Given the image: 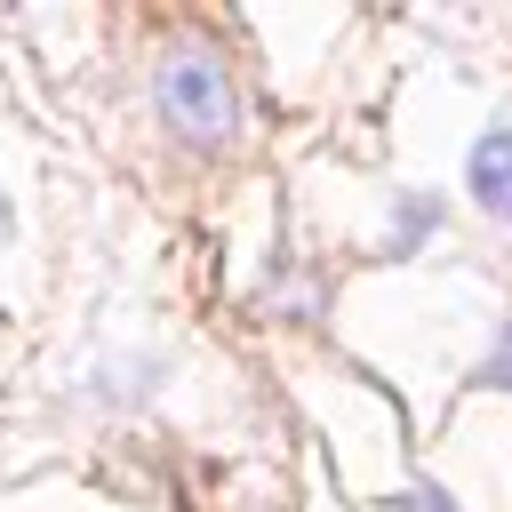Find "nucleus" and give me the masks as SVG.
I'll return each mask as SVG.
<instances>
[{"instance_id":"obj_1","label":"nucleus","mask_w":512,"mask_h":512,"mask_svg":"<svg viewBox=\"0 0 512 512\" xmlns=\"http://www.w3.org/2000/svg\"><path fill=\"white\" fill-rule=\"evenodd\" d=\"M152 112H160V128H168L176 144H192V152L232 144L240 96H232L224 56H216V48H184V40L160 48V64H152Z\"/></svg>"},{"instance_id":"obj_2","label":"nucleus","mask_w":512,"mask_h":512,"mask_svg":"<svg viewBox=\"0 0 512 512\" xmlns=\"http://www.w3.org/2000/svg\"><path fill=\"white\" fill-rule=\"evenodd\" d=\"M464 192L480 200V216L512 224V128H504V120L480 128V144H472V160H464Z\"/></svg>"},{"instance_id":"obj_3","label":"nucleus","mask_w":512,"mask_h":512,"mask_svg":"<svg viewBox=\"0 0 512 512\" xmlns=\"http://www.w3.org/2000/svg\"><path fill=\"white\" fill-rule=\"evenodd\" d=\"M440 224H448V200H440V192H392L384 256H392V264H408V256H416V248H424V240H432Z\"/></svg>"},{"instance_id":"obj_4","label":"nucleus","mask_w":512,"mask_h":512,"mask_svg":"<svg viewBox=\"0 0 512 512\" xmlns=\"http://www.w3.org/2000/svg\"><path fill=\"white\" fill-rule=\"evenodd\" d=\"M152 376H168V360H160V352H128V360H104V368H96V384H104L96 400H104V408H136V400L152 392Z\"/></svg>"},{"instance_id":"obj_5","label":"nucleus","mask_w":512,"mask_h":512,"mask_svg":"<svg viewBox=\"0 0 512 512\" xmlns=\"http://www.w3.org/2000/svg\"><path fill=\"white\" fill-rule=\"evenodd\" d=\"M392 512H456V496H448L440 480H416V488H400V496H392Z\"/></svg>"},{"instance_id":"obj_6","label":"nucleus","mask_w":512,"mask_h":512,"mask_svg":"<svg viewBox=\"0 0 512 512\" xmlns=\"http://www.w3.org/2000/svg\"><path fill=\"white\" fill-rule=\"evenodd\" d=\"M480 384H496V392H512V320L496 328V352L480 360Z\"/></svg>"},{"instance_id":"obj_7","label":"nucleus","mask_w":512,"mask_h":512,"mask_svg":"<svg viewBox=\"0 0 512 512\" xmlns=\"http://www.w3.org/2000/svg\"><path fill=\"white\" fill-rule=\"evenodd\" d=\"M8 232H16V208H8V192H0V240H8Z\"/></svg>"}]
</instances>
